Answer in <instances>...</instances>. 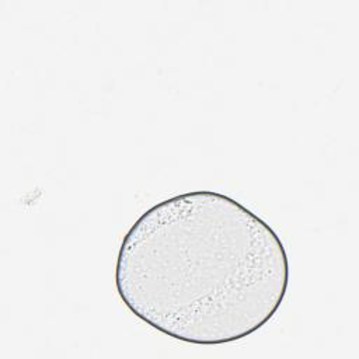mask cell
<instances>
[{"label": "cell", "mask_w": 359, "mask_h": 359, "mask_svg": "<svg viewBox=\"0 0 359 359\" xmlns=\"http://www.w3.org/2000/svg\"><path fill=\"white\" fill-rule=\"evenodd\" d=\"M289 262L278 234L233 198L185 192L146 210L123 236L115 285L123 304L178 341L243 339L280 307Z\"/></svg>", "instance_id": "obj_1"}]
</instances>
